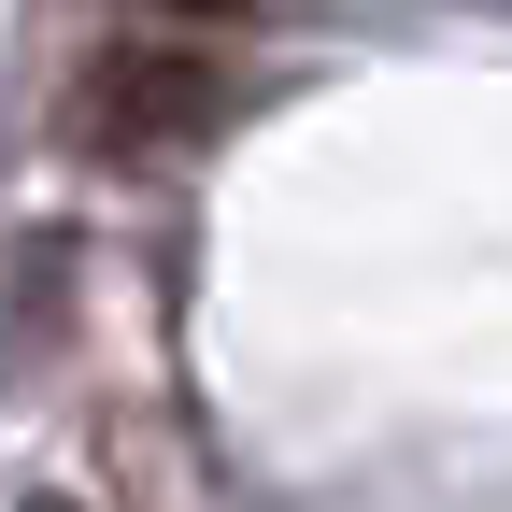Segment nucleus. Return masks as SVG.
<instances>
[{
	"instance_id": "f257e3e1",
	"label": "nucleus",
	"mask_w": 512,
	"mask_h": 512,
	"mask_svg": "<svg viewBox=\"0 0 512 512\" xmlns=\"http://www.w3.org/2000/svg\"><path fill=\"white\" fill-rule=\"evenodd\" d=\"M29 512H72V498H29Z\"/></svg>"
}]
</instances>
